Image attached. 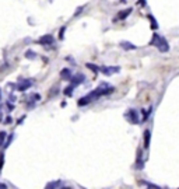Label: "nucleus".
<instances>
[{
	"mask_svg": "<svg viewBox=\"0 0 179 189\" xmlns=\"http://www.w3.org/2000/svg\"><path fill=\"white\" fill-rule=\"evenodd\" d=\"M150 45L157 46V49L160 51V52H162V53H165V52L169 51V45H168L167 39H165L164 37L158 35V34H154V35H153V39H151V42H150Z\"/></svg>",
	"mask_w": 179,
	"mask_h": 189,
	"instance_id": "1",
	"label": "nucleus"
},
{
	"mask_svg": "<svg viewBox=\"0 0 179 189\" xmlns=\"http://www.w3.org/2000/svg\"><path fill=\"white\" fill-rule=\"evenodd\" d=\"M95 100H98V98L95 97L94 91H92V92H90V94H87L85 97L80 98V100H79V105H80V107H83V105H87V104H90L91 101H95Z\"/></svg>",
	"mask_w": 179,
	"mask_h": 189,
	"instance_id": "2",
	"label": "nucleus"
},
{
	"mask_svg": "<svg viewBox=\"0 0 179 189\" xmlns=\"http://www.w3.org/2000/svg\"><path fill=\"white\" fill-rule=\"evenodd\" d=\"M100 70L102 72L105 76H111V74L113 73H118L120 69H119V66H111V67H106V66H101L100 67Z\"/></svg>",
	"mask_w": 179,
	"mask_h": 189,
	"instance_id": "3",
	"label": "nucleus"
},
{
	"mask_svg": "<svg viewBox=\"0 0 179 189\" xmlns=\"http://www.w3.org/2000/svg\"><path fill=\"white\" fill-rule=\"evenodd\" d=\"M126 118H128L132 123H137V122H139V115H137V112L134 109H129L128 113H126Z\"/></svg>",
	"mask_w": 179,
	"mask_h": 189,
	"instance_id": "4",
	"label": "nucleus"
},
{
	"mask_svg": "<svg viewBox=\"0 0 179 189\" xmlns=\"http://www.w3.org/2000/svg\"><path fill=\"white\" fill-rule=\"evenodd\" d=\"M38 42L41 43V45H51V43H53V37H52L51 34H46V35H43V37L39 38V41Z\"/></svg>",
	"mask_w": 179,
	"mask_h": 189,
	"instance_id": "5",
	"label": "nucleus"
},
{
	"mask_svg": "<svg viewBox=\"0 0 179 189\" xmlns=\"http://www.w3.org/2000/svg\"><path fill=\"white\" fill-rule=\"evenodd\" d=\"M32 85V83L30 81V80H20V83L17 84V88L20 90V91H25V90H28Z\"/></svg>",
	"mask_w": 179,
	"mask_h": 189,
	"instance_id": "6",
	"label": "nucleus"
},
{
	"mask_svg": "<svg viewBox=\"0 0 179 189\" xmlns=\"http://www.w3.org/2000/svg\"><path fill=\"white\" fill-rule=\"evenodd\" d=\"M84 79L85 77L83 76V74H76V76H71V85H74V87H76V85H79V84H81L83 81H84Z\"/></svg>",
	"mask_w": 179,
	"mask_h": 189,
	"instance_id": "7",
	"label": "nucleus"
},
{
	"mask_svg": "<svg viewBox=\"0 0 179 189\" xmlns=\"http://www.w3.org/2000/svg\"><path fill=\"white\" fill-rule=\"evenodd\" d=\"M120 48L126 49V51H133V49H136L137 46L133 45L132 42H128V41H122V42H120Z\"/></svg>",
	"mask_w": 179,
	"mask_h": 189,
	"instance_id": "8",
	"label": "nucleus"
},
{
	"mask_svg": "<svg viewBox=\"0 0 179 189\" xmlns=\"http://www.w3.org/2000/svg\"><path fill=\"white\" fill-rule=\"evenodd\" d=\"M60 76H62V79L63 80H70L71 79V70H70V69H63L62 73H60Z\"/></svg>",
	"mask_w": 179,
	"mask_h": 189,
	"instance_id": "9",
	"label": "nucleus"
},
{
	"mask_svg": "<svg viewBox=\"0 0 179 189\" xmlns=\"http://www.w3.org/2000/svg\"><path fill=\"white\" fill-rule=\"evenodd\" d=\"M132 13V9H126V10H123L122 13H119L118 14V20H123V18H126L129 14Z\"/></svg>",
	"mask_w": 179,
	"mask_h": 189,
	"instance_id": "10",
	"label": "nucleus"
},
{
	"mask_svg": "<svg viewBox=\"0 0 179 189\" xmlns=\"http://www.w3.org/2000/svg\"><path fill=\"white\" fill-rule=\"evenodd\" d=\"M150 130H146L144 132V147L146 149H148V146H150Z\"/></svg>",
	"mask_w": 179,
	"mask_h": 189,
	"instance_id": "11",
	"label": "nucleus"
},
{
	"mask_svg": "<svg viewBox=\"0 0 179 189\" xmlns=\"http://www.w3.org/2000/svg\"><path fill=\"white\" fill-rule=\"evenodd\" d=\"M148 18H150V24H151V28H153V30H157L158 24H157V21H155V18L153 17L151 14H148Z\"/></svg>",
	"mask_w": 179,
	"mask_h": 189,
	"instance_id": "12",
	"label": "nucleus"
},
{
	"mask_svg": "<svg viewBox=\"0 0 179 189\" xmlns=\"http://www.w3.org/2000/svg\"><path fill=\"white\" fill-rule=\"evenodd\" d=\"M60 181H55V182H51V183H48V186H46L45 189H56L59 185H60Z\"/></svg>",
	"mask_w": 179,
	"mask_h": 189,
	"instance_id": "13",
	"label": "nucleus"
},
{
	"mask_svg": "<svg viewBox=\"0 0 179 189\" xmlns=\"http://www.w3.org/2000/svg\"><path fill=\"white\" fill-rule=\"evenodd\" d=\"M73 90H74V85H69L67 88H64V94H66V95H71Z\"/></svg>",
	"mask_w": 179,
	"mask_h": 189,
	"instance_id": "14",
	"label": "nucleus"
},
{
	"mask_svg": "<svg viewBox=\"0 0 179 189\" xmlns=\"http://www.w3.org/2000/svg\"><path fill=\"white\" fill-rule=\"evenodd\" d=\"M25 58L34 59V58H35V52H32V51H27V52H25Z\"/></svg>",
	"mask_w": 179,
	"mask_h": 189,
	"instance_id": "15",
	"label": "nucleus"
},
{
	"mask_svg": "<svg viewBox=\"0 0 179 189\" xmlns=\"http://www.w3.org/2000/svg\"><path fill=\"white\" fill-rule=\"evenodd\" d=\"M87 67H90V69H91L92 72H95V73L100 70V69H98V66H95V64H92V63H87Z\"/></svg>",
	"mask_w": 179,
	"mask_h": 189,
	"instance_id": "16",
	"label": "nucleus"
},
{
	"mask_svg": "<svg viewBox=\"0 0 179 189\" xmlns=\"http://www.w3.org/2000/svg\"><path fill=\"white\" fill-rule=\"evenodd\" d=\"M4 137H6V132H0V144L4 140Z\"/></svg>",
	"mask_w": 179,
	"mask_h": 189,
	"instance_id": "17",
	"label": "nucleus"
},
{
	"mask_svg": "<svg viewBox=\"0 0 179 189\" xmlns=\"http://www.w3.org/2000/svg\"><path fill=\"white\" fill-rule=\"evenodd\" d=\"M63 32H64V27L62 28L60 31H59V37H60V39H63V37H64V35H63Z\"/></svg>",
	"mask_w": 179,
	"mask_h": 189,
	"instance_id": "18",
	"label": "nucleus"
},
{
	"mask_svg": "<svg viewBox=\"0 0 179 189\" xmlns=\"http://www.w3.org/2000/svg\"><path fill=\"white\" fill-rule=\"evenodd\" d=\"M3 154H0V171H2V167H3Z\"/></svg>",
	"mask_w": 179,
	"mask_h": 189,
	"instance_id": "19",
	"label": "nucleus"
},
{
	"mask_svg": "<svg viewBox=\"0 0 179 189\" xmlns=\"http://www.w3.org/2000/svg\"><path fill=\"white\" fill-rule=\"evenodd\" d=\"M81 10H83V7H79V9H77V11H76V15L80 14V13H81Z\"/></svg>",
	"mask_w": 179,
	"mask_h": 189,
	"instance_id": "20",
	"label": "nucleus"
},
{
	"mask_svg": "<svg viewBox=\"0 0 179 189\" xmlns=\"http://www.w3.org/2000/svg\"><path fill=\"white\" fill-rule=\"evenodd\" d=\"M0 189H7V186L4 183H0Z\"/></svg>",
	"mask_w": 179,
	"mask_h": 189,
	"instance_id": "21",
	"label": "nucleus"
},
{
	"mask_svg": "<svg viewBox=\"0 0 179 189\" xmlns=\"http://www.w3.org/2000/svg\"><path fill=\"white\" fill-rule=\"evenodd\" d=\"M139 3L141 4V6H146V2H144V0H139Z\"/></svg>",
	"mask_w": 179,
	"mask_h": 189,
	"instance_id": "22",
	"label": "nucleus"
},
{
	"mask_svg": "<svg viewBox=\"0 0 179 189\" xmlns=\"http://www.w3.org/2000/svg\"><path fill=\"white\" fill-rule=\"evenodd\" d=\"M60 189H70V188H60Z\"/></svg>",
	"mask_w": 179,
	"mask_h": 189,
	"instance_id": "23",
	"label": "nucleus"
}]
</instances>
